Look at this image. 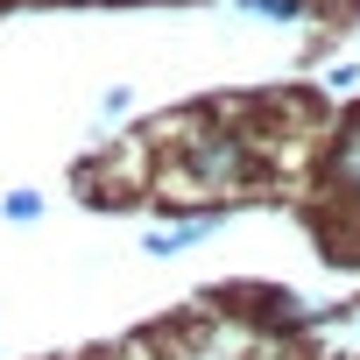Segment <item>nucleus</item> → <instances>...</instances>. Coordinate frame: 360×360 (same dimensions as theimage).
<instances>
[{
  "instance_id": "obj_1",
  "label": "nucleus",
  "mask_w": 360,
  "mask_h": 360,
  "mask_svg": "<svg viewBox=\"0 0 360 360\" xmlns=\"http://www.w3.org/2000/svg\"><path fill=\"white\" fill-rule=\"evenodd\" d=\"M169 184H184L198 198H233L255 184V141L240 127H219V120H191L184 141L169 155Z\"/></svg>"
},
{
  "instance_id": "obj_2",
  "label": "nucleus",
  "mask_w": 360,
  "mask_h": 360,
  "mask_svg": "<svg viewBox=\"0 0 360 360\" xmlns=\"http://www.w3.org/2000/svg\"><path fill=\"white\" fill-rule=\"evenodd\" d=\"M212 233H219V212H212V205H205V212H176V219H162V226L141 233V255L169 262V255H191V248L212 240Z\"/></svg>"
},
{
  "instance_id": "obj_3",
  "label": "nucleus",
  "mask_w": 360,
  "mask_h": 360,
  "mask_svg": "<svg viewBox=\"0 0 360 360\" xmlns=\"http://www.w3.org/2000/svg\"><path fill=\"white\" fill-rule=\"evenodd\" d=\"M325 184L339 198L360 205V113H346V127L332 134V155H325Z\"/></svg>"
},
{
  "instance_id": "obj_4",
  "label": "nucleus",
  "mask_w": 360,
  "mask_h": 360,
  "mask_svg": "<svg viewBox=\"0 0 360 360\" xmlns=\"http://www.w3.org/2000/svg\"><path fill=\"white\" fill-rule=\"evenodd\" d=\"M240 15H255V22H304L311 15V0H233Z\"/></svg>"
},
{
  "instance_id": "obj_5",
  "label": "nucleus",
  "mask_w": 360,
  "mask_h": 360,
  "mask_svg": "<svg viewBox=\"0 0 360 360\" xmlns=\"http://www.w3.org/2000/svg\"><path fill=\"white\" fill-rule=\"evenodd\" d=\"M0 219H8V226H36L43 219V191H8V198H0Z\"/></svg>"
},
{
  "instance_id": "obj_6",
  "label": "nucleus",
  "mask_w": 360,
  "mask_h": 360,
  "mask_svg": "<svg viewBox=\"0 0 360 360\" xmlns=\"http://www.w3.org/2000/svg\"><path fill=\"white\" fill-rule=\"evenodd\" d=\"M127 113H134V92L127 85H106L99 92V120H127Z\"/></svg>"
}]
</instances>
